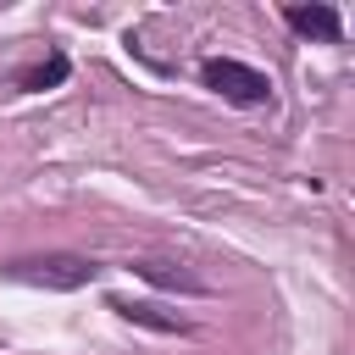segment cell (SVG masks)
Masks as SVG:
<instances>
[{
	"label": "cell",
	"mask_w": 355,
	"mask_h": 355,
	"mask_svg": "<svg viewBox=\"0 0 355 355\" xmlns=\"http://www.w3.org/2000/svg\"><path fill=\"white\" fill-rule=\"evenodd\" d=\"M205 83H211L222 100H233V105H261V100L272 94V83H266L255 67H244V61H227V55L205 61Z\"/></svg>",
	"instance_id": "obj_1"
},
{
	"label": "cell",
	"mask_w": 355,
	"mask_h": 355,
	"mask_svg": "<svg viewBox=\"0 0 355 355\" xmlns=\"http://www.w3.org/2000/svg\"><path fill=\"white\" fill-rule=\"evenodd\" d=\"M288 22L305 39H338V11L333 6H288Z\"/></svg>",
	"instance_id": "obj_2"
},
{
	"label": "cell",
	"mask_w": 355,
	"mask_h": 355,
	"mask_svg": "<svg viewBox=\"0 0 355 355\" xmlns=\"http://www.w3.org/2000/svg\"><path fill=\"white\" fill-rule=\"evenodd\" d=\"M22 277H50V283H67V288H72V283L89 277V266H83V261H28Z\"/></svg>",
	"instance_id": "obj_3"
},
{
	"label": "cell",
	"mask_w": 355,
	"mask_h": 355,
	"mask_svg": "<svg viewBox=\"0 0 355 355\" xmlns=\"http://www.w3.org/2000/svg\"><path fill=\"white\" fill-rule=\"evenodd\" d=\"M61 78H67V61H61V55H50L44 67H33V72L22 78V89H50V83H61Z\"/></svg>",
	"instance_id": "obj_4"
},
{
	"label": "cell",
	"mask_w": 355,
	"mask_h": 355,
	"mask_svg": "<svg viewBox=\"0 0 355 355\" xmlns=\"http://www.w3.org/2000/svg\"><path fill=\"white\" fill-rule=\"evenodd\" d=\"M116 311H122L128 322H144V327H161V333H178V322H172V316H155L150 305H116Z\"/></svg>",
	"instance_id": "obj_5"
}]
</instances>
